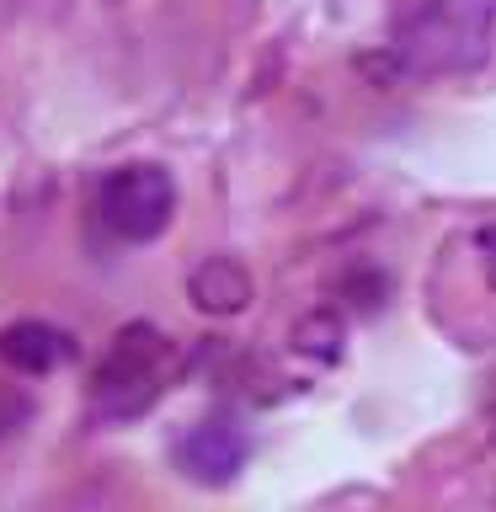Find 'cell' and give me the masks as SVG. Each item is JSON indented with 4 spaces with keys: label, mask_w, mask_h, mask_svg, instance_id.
I'll list each match as a JSON object with an SVG mask.
<instances>
[{
    "label": "cell",
    "mask_w": 496,
    "mask_h": 512,
    "mask_svg": "<svg viewBox=\"0 0 496 512\" xmlns=\"http://www.w3.org/2000/svg\"><path fill=\"white\" fill-rule=\"evenodd\" d=\"M475 246H480V262H486V272L496 278V224H486V230L475 235Z\"/></svg>",
    "instance_id": "52a82bcc"
},
{
    "label": "cell",
    "mask_w": 496,
    "mask_h": 512,
    "mask_svg": "<svg viewBox=\"0 0 496 512\" xmlns=\"http://www.w3.org/2000/svg\"><path fill=\"white\" fill-rule=\"evenodd\" d=\"M96 214L118 240H155L176 214V182L160 166H118L96 192Z\"/></svg>",
    "instance_id": "3957f363"
},
{
    "label": "cell",
    "mask_w": 496,
    "mask_h": 512,
    "mask_svg": "<svg viewBox=\"0 0 496 512\" xmlns=\"http://www.w3.org/2000/svg\"><path fill=\"white\" fill-rule=\"evenodd\" d=\"M187 294L203 315H235L251 304V272L235 256H203L187 278Z\"/></svg>",
    "instance_id": "8992f818"
},
{
    "label": "cell",
    "mask_w": 496,
    "mask_h": 512,
    "mask_svg": "<svg viewBox=\"0 0 496 512\" xmlns=\"http://www.w3.org/2000/svg\"><path fill=\"white\" fill-rule=\"evenodd\" d=\"M166 379V342L155 326H128L96 368V406L107 416H139Z\"/></svg>",
    "instance_id": "7a4b0ae2"
},
{
    "label": "cell",
    "mask_w": 496,
    "mask_h": 512,
    "mask_svg": "<svg viewBox=\"0 0 496 512\" xmlns=\"http://www.w3.org/2000/svg\"><path fill=\"white\" fill-rule=\"evenodd\" d=\"M0 358H6L16 374H54L59 363L75 358V342L48 320H16V326L0 331Z\"/></svg>",
    "instance_id": "5b68a950"
},
{
    "label": "cell",
    "mask_w": 496,
    "mask_h": 512,
    "mask_svg": "<svg viewBox=\"0 0 496 512\" xmlns=\"http://www.w3.org/2000/svg\"><path fill=\"white\" fill-rule=\"evenodd\" d=\"M496 0H422L395 32V48L422 75H470L491 59Z\"/></svg>",
    "instance_id": "6da1fadb"
},
{
    "label": "cell",
    "mask_w": 496,
    "mask_h": 512,
    "mask_svg": "<svg viewBox=\"0 0 496 512\" xmlns=\"http://www.w3.org/2000/svg\"><path fill=\"white\" fill-rule=\"evenodd\" d=\"M246 454H251V443H246V432H240L235 422H198L182 443H176V464H182L192 480H203V486L235 480L240 464H246Z\"/></svg>",
    "instance_id": "277c9868"
}]
</instances>
